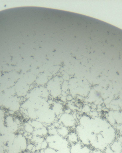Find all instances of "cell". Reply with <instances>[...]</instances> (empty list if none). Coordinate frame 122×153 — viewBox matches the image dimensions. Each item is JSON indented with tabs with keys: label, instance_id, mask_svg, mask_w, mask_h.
<instances>
[{
	"label": "cell",
	"instance_id": "1",
	"mask_svg": "<svg viewBox=\"0 0 122 153\" xmlns=\"http://www.w3.org/2000/svg\"><path fill=\"white\" fill-rule=\"evenodd\" d=\"M68 141L72 144H76L79 142V138L75 132H72L69 134L67 137Z\"/></svg>",
	"mask_w": 122,
	"mask_h": 153
}]
</instances>
